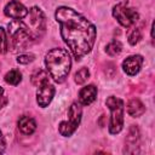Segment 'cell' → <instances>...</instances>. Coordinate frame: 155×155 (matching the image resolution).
Masks as SVG:
<instances>
[{
    "instance_id": "cell-1",
    "label": "cell",
    "mask_w": 155,
    "mask_h": 155,
    "mask_svg": "<svg viewBox=\"0 0 155 155\" xmlns=\"http://www.w3.org/2000/svg\"><path fill=\"white\" fill-rule=\"evenodd\" d=\"M54 17L61 25V36L75 59L80 61L90 53L96 41V27L86 17L67 6L58 7Z\"/></svg>"
},
{
    "instance_id": "cell-2",
    "label": "cell",
    "mask_w": 155,
    "mask_h": 155,
    "mask_svg": "<svg viewBox=\"0 0 155 155\" xmlns=\"http://www.w3.org/2000/svg\"><path fill=\"white\" fill-rule=\"evenodd\" d=\"M45 65L48 75L58 84L63 82L71 67V59L67 50L54 47L50 50L45 56Z\"/></svg>"
},
{
    "instance_id": "cell-3",
    "label": "cell",
    "mask_w": 155,
    "mask_h": 155,
    "mask_svg": "<svg viewBox=\"0 0 155 155\" xmlns=\"http://www.w3.org/2000/svg\"><path fill=\"white\" fill-rule=\"evenodd\" d=\"M8 36L11 39L10 45L12 46L13 51H23L31 46L38 39L34 36L27 23L22 22L21 19H13L8 23Z\"/></svg>"
},
{
    "instance_id": "cell-4",
    "label": "cell",
    "mask_w": 155,
    "mask_h": 155,
    "mask_svg": "<svg viewBox=\"0 0 155 155\" xmlns=\"http://www.w3.org/2000/svg\"><path fill=\"white\" fill-rule=\"evenodd\" d=\"M105 104L110 110L109 132L111 134H116L124 127V101L117 97L110 96L107 98Z\"/></svg>"
},
{
    "instance_id": "cell-5",
    "label": "cell",
    "mask_w": 155,
    "mask_h": 155,
    "mask_svg": "<svg viewBox=\"0 0 155 155\" xmlns=\"http://www.w3.org/2000/svg\"><path fill=\"white\" fill-rule=\"evenodd\" d=\"M81 115H82L81 105L78 103H71L68 110V121L59 122V126H58L59 133L64 137H70L79 127L81 121Z\"/></svg>"
},
{
    "instance_id": "cell-6",
    "label": "cell",
    "mask_w": 155,
    "mask_h": 155,
    "mask_svg": "<svg viewBox=\"0 0 155 155\" xmlns=\"http://www.w3.org/2000/svg\"><path fill=\"white\" fill-rule=\"evenodd\" d=\"M113 16L119 22L120 25L125 28H130L137 23L139 15L136 10L128 7L125 4H117L113 7Z\"/></svg>"
},
{
    "instance_id": "cell-7",
    "label": "cell",
    "mask_w": 155,
    "mask_h": 155,
    "mask_svg": "<svg viewBox=\"0 0 155 155\" xmlns=\"http://www.w3.org/2000/svg\"><path fill=\"white\" fill-rule=\"evenodd\" d=\"M28 16H29V23H27V25L29 27V29L31 30L34 36L39 40L44 35L45 29H46L45 15L39 7L34 6V7H31L29 10Z\"/></svg>"
},
{
    "instance_id": "cell-8",
    "label": "cell",
    "mask_w": 155,
    "mask_h": 155,
    "mask_svg": "<svg viewBox=\"0 0 155 155\" xmlns=\"http://www.w3.org/2000/svg\"><path fill=\"white\" fill-rule=\"evenodd\" d=\"M38 87L39 88L36 91V102H38L39 107L46 108L51 103V101H52V98L54 96V87L48 81L42 82Z\"/></svg>"
},
{
    "instance_id": "cell-9",
    "label": "cell",
    "mask_w": 155,
    "mask_h": 155,
    "mask_svg": "<svg viewBox=\"0 0 155 155\" xmlns=\"http://www.w3.org/2000/svg\"><path fill=\"white\" fill-rule=\"evenodd\" d=\"M28 12H29L28 8L17 0H11L4 8L5 16H7L12 19H22V18L27 17Z\"/></svg>"
},
{
    "instance_id": "cell-10",
    "label": "cell",
    "mask_w": 155,
    "mask_h": 155,
    "mask_svg": "<svg viewBox=\"0 0 155 155\" xmlns=\"http://www.w3.org/2000/svg\"><path fill=\"white\" fill-rule=\"evenodd\" d=\"M142 64H143V57L140 54H132V56H128L122 62V68L127 75L134 76L136 74L139 73Z\"/></svg>"
},
{
    "instance_id": "cell-11",
    "label": "cell",
    "mask_w": 155,
    "mask_h": 155,
    "mask_svg": "<svg viewBox=\"0 0 155 155\" xmlns=\"http://www.w3.org/2000/svg\"><path fill=\"white\" fill-rule=\"evenodd\" d=\"M125 153L127 154H134V153H138V147H139V130L137 126L132 125L130 131H128V134L126 136V139H125Z\"/></svg>"
},
{
    "instance_id": "cell-12",
    "label": "cell",
    "mask_w": 155,
    "mask_h": 155,
    "mask_svg": "<svg viewBox=\"0 0 155 155\" xmlns=\"http://www.w3.org/2000/svg\"><path fill=\"white\" fill-rule=\"evenodd\" d=\"M97 97V87L94 85H87L79 92V103L81 105H90Z\"/></svg>"
},
{
    "instance_id": "cell-13",
    "label": "cell",
    "mask_w": 155,
    "mask_h": 155,
    "mask_svg": "<svg viewBox=\"0 0 155 155\" xmlns=\"http://www.w3.org/2000/svg\"><path fill=\"white\" fill-rule=\"evenodd\" d=\"M18 128L23 134H33L36 130V122L31 116L28 115H22L18 119Z\"/></svg>"
},
{
    "instance_id": "cell-14",
    "label": "cell",
    "mask_w": 155,
    "mask_h": 155,
    "mask_svg": "<svg viewBox=\"0 0 155 155\" xmlns=\"http://www.w3.org/2000/svg\"><path fill=\"white\" fill-rule=\"evenodd\" d=\"M145 111V107L144 104L139 101V99H131L127 103V113L132 116V117H138L140 115H143V113Z\"/></svg>"
},
{
    "instance_id": "cell-15",
    "label": "cell",
    "mask_w": 155,
    "mask_h": 155,
    "mask_svg": "<svg viewBox=\"0 0 155 155\" xmlns=\"http://www.w3.org/2000/svg\"><path fill=\"white\" fill-rule=\"evenodd\" d=\"M21 80H22V74L17 69H12L5 75V81L10 85H13V86L18 85L21 82Z\"/></svg>"
},
{
    "instance_id": "cell-16",
    "label": "cell",
    "mask_w": 155,
    "mask_h": 155,
    "mask_svg": "<svg viewBox=\"0 0 155 155\" xmlns=\"http://www.w3.org/2000/svg\"><path fill=\"white\" fill-rule=\"evenodd\" d=\"M30 80H31V84H33L34 86H40L42 82L48 81V74H47L46 71H44V70H36V71L31 75Z\"/></svg>"
},
{
    "instance_id": "cell-17",
    "label": "cell",
    "mask_w": 155,
    "mask_h": 155,
    "mask_svg": "<svg viewBox=\"0 0 155 155\" xmlns=\"http://www.w3.org/2000/svg\"><path fill=\"white\" fill-rule=\"evenodd\" d=\"M121 50H122V45H121V42L117 41V40L110 41V42L107 45V47H105V52H107L109 56H117V54L121 52Z\"/></svg>"
},
{
    "instance_id": "cell-18",
    "label": "cell",
    "mask_w": 155,
    "mask_h": 155,
    "mask_svg": "<svg viewBox=\"0 0 155 155\" xmlns=\"http://www.w3.org/2000/svg\"><path fill=\"white\" fill-rule=\"evenodd\" d=\"M74 78H75V82L78 85H82L90 79V71L87 68H81L79 71H76Z\"/></svg>"
},
{
    "instance_id": "cell-19",
    "label": "cell",
    "mask_w": 155,
    "mask_h": 155,
    "mask_svg": "<svg viewBox=\"0 0 155 155\" xmlns=\"http://www.w3.org/2000/svg\"><path fill=\"white\" fill-rule=\"evenodd\" d=\"M8 50V39L6 36V31L2 27H0V53H6Z\"/></svg>"
},
{
    "instance_id": "cell-20",
    "label": "cell",
    "mask_w": 155,
    "mask_h": 155,
    "mask_svg": "<svg viewBox=\"0 0 155 155\" xmlns=\"http://www.w3.org/2000/svg\"><path fill=\"white\" fill-rule=\"evenodd\" d=\"M142 39V31L139 28H136L130 35H128V42L130 45H136Z\"/></svg>"
},
{
    "instance_id": "cell-21",
    "label": "cell",
    "mask_w": 155,
    "mask_h": 155,
    "mask_svg": "<svg viewBox=\"0 0 155 155\" xmlns=\"http://www.w3.org/2000/svg\"><path fill=\"white\" fill-rule=\"evenodd\" d=\"M34 54H31V53H25V54H19L18 57H17V62L18 63H21V64H29L30 62H33L34 61Z\"/></svg>"
},
{
    "instance_id": "cell-22",
    "label": "cell",
    "mask_w": 155,
    "mask_h": 155,
    "mask_svg": "<svg viewBox=\"0 0 155 155\" xmlns=\"http://www.w3.org/2000/svg\"><path fill=\"white\" fill-rule=\"evenodd\" d=\"M6 104H7V97L5 96V91H4V88L0 86V109L4 108Z\"/></svg>"
},
{
    "instance_id": "cell-23",
    "label": "cell",
    "mask_w": 155,
    "mask_h": 155,
    "mask_svg": "<svg viewBox=\"0 0 155 155\" xmlns=\"http://www.w3.org/2000/svg\"><path fill=\"white\" fill-rule=\"evenodd\" d=\"M5 147H6V144H5V138H4V136H2V132L0 131V154H2V153L5 151Z\"/></svg>"
}]
</instances>
